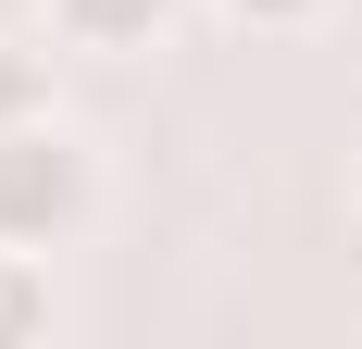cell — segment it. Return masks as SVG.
Returning <instances> with one entry per match:
<instances>
[{
  "mask_svg": "<svg viewBox=\"0 0 362 349\" xmlns=\"http://www.w3.org/2000/svg\"><path fill=\"white\" fill-rule=\"evenodd\" d=\"M88 212V150L37 112V125H0V249H50Z\"/></svg>",
  "mask_w": 362,
  "mask_h": 349,
  "instance_id": "cell-1",
  "label": "cell"
},
{
  "mask_svg": "<svg viewBox=\"0 0 362 349\" xmlns=\"http://www.w3.org/2000/svg\"><path fill=\"white\" fill-rule=\"evenodd\" d=\"M175 0H50V37L63 50H150Z\"/></svg>",
  "mask_w": 362,
  "mask_h": 349,
  "instance_id": "cell-2",
  "label": "cell"
},
{
  "mask_svg": "<svg viewBox=\"0 0 362 349\" xmlns=\"http://www.w3.org/2000/svg\"><path fill=\"white\" fill-rule=\"evenodd\" d=\"M50 324V275H37V249H0V337H37Z\"/></svg>",
  "mask_w": 362,
  "mask_h": 349,
  "instance_id": "cell-3",
  "label": "cell"
},
{
  "mask_svg": "<svg viewBox=\"0 0 362 349\" xmlns=\"http://www.w3.org/2000/svg\"><path fill=\"white\" fill-rule=\"evenodd\" d=\"M37 112H50V63L25 37H0V125H37Z\"/></svg>",
  "mask_w": 362,
  "mask_h": 349,
  "instance_id": "cell-4",
  "label": "cell"
},
{
  "mask_svg": "<svg viewBox=\"0 0 362 349\" xmlns=\"http://www.w3.org/2000/svg\"><path fill=\"white\" fill-rule=\"evenodd\" d=\"M225 13H238V25H313L325 0H225Z\"/></svg>",
  "mask_w": 362,
  "mask_h": 349,
  "instance_id": "cell-5",
  "label": "cell"
}]
</instances>
